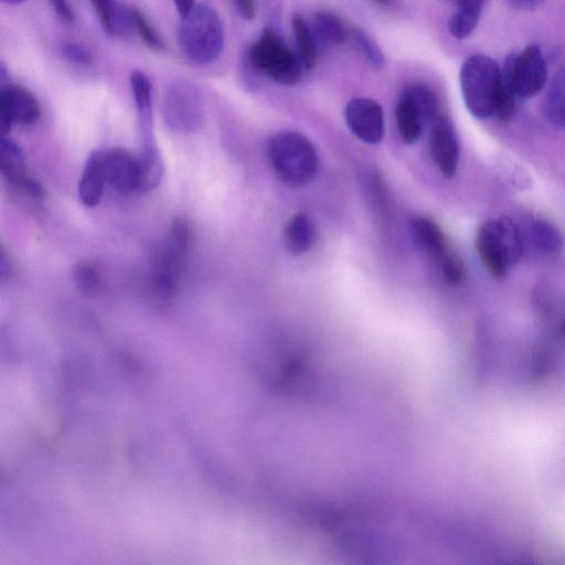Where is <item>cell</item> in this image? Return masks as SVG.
Here are the masks:
<instances>
[{
  "mask_svg": "<svg viewBox=\"0 0 565 565\" xmlns=\"http://www.w3.org/2000/svg\"><path fill=\"white\" fill-rule=\"evenodd\" d=\"M564 329H565V324H564Z\"/></svg>",
  "mask_w": 565,
  "mask_h": 565,
  "instance_id": "8d00e7d4",
  "label": "cell"
},
{
  "mask_svg": "<svg viewBox=\"0 0 565 565\" xmlns=\"http://www.w3.org/2000/svg\"><path fill=\"white\" fill-rule=\"evenodd\" d=\"M193 245V231L184 217L174 218L151 262L149 287L161 298L172 297Z\"/></svg>",
  "mask_w": 565,
  "mask_h": 565,
  "instance_id": "7a4b0ae2",
  "label": "cell"
},
{
  "mask_svg": "<svg viewBox=\"0 0 565 565\" xmlns=\"http://www.w3.org/2000/svg\"><path fill=\"white\" fill-rule=\"evenodd\" d=\"M456 10L448 21L450 34L459 40L468 38L476 29L486 0H455Z\"/></svg>",
  "mask_w": 565,
  "mask_h": 565,
  "instance_id": "ffe728a7",
  "label": "cell"
},
{
  "mask_svg": "<svg viewBox=\"0 0 565 565\" xmlns=\"http://www.w3.org/2000/svg\"><path fill=\"white\" fill-rule=\"evenodd\" d=\"M25 1H28V0H2V2L7 3V4H20Z\"/></svg>",
  "mask_w": 565,
  "mask_h": 565,
  "instance_id": "d590c367",
  "label": "cell"
},
{
  "mask_svg": "<svg viewBox=\"0 0 565 565\" xmlns=\"http://www.w3.org/2000/svg\"><path fill=\"white\" fill-rule=\"evenodd\" d=\"M267 152L276 175L287 185L302 186L317 173L316 148L307 137L297 131L282 130L273 135Z\"/></svg>",
  "mask_w": 565,
  "mask_h": 565,
  "instance_id": "277c9868",
  "label": "cell"
},
{
  "mask_svg": "<svg viewBox=\"0 0 565 565\" xmlns=\"http://www.w3.org/2000/svg\"><path fill=\"white\" fill-rule=\"evenodd\" d=\"M106 183L104 171V149L89 153L79 182L78 196L85 206L94 207L99 204Z\"/></svg>",
  "mask_w": 565,
  "mask_h": 565,
  "instance_id": "2e32d148",
  "label": "cell"
},
{
  "mask_svg": "<svg viewBox=\"0 0 565 565\" xmlns=\"http://www.w3.org/2000/svg\"><path fill=\"white\" fill-rule=\"evenodd\" d=\"M441 277L450 286H459L465 279V266L462 260L452 252L438 265Z\"/></svg>",
  "mask_w": 565,
  "mask_h": 565,
  "instance_id": "f1b7e54d",
  "label": "cell"
},
{
  "mask_svg": "<svg viewBox=\"0 0 565 565\" xmlns=\"http://www.w3.org/2000/svg\"><path fill=\"white\" fill-rule=\"evenodd\" d=\"M501 70L505 86L520 99L535 96L547 83V63L535 44L510 53Z\"/></svg>",
  "mask_w": 565,
  "mask_h": 565,
  "instance_id": "9c48e42d",
  "label": "cell"
},
{
  "mask_svg": "<svg viewBox=\"0 0 565 565\" xmlns=\"http://www.w3.org/2000/svg\"><path fill=\"white\" fill-rule=\"evenodd\" d=\"M476 250L488 273L502 278L523 255V238L519 226L508 216L489 220L476 234Z\"/></svg>",
  "mask_w": 565,
  "mask_h": 565,
  "instance_id": "5b68a950",
  "label": "cell"
},
{
  "mask_svg": "<svg viewBox=\"0 0 565 565\" xmlns=\"http://www.w3.org/2000/svg\"><path fill=\"white\" fill-rule=\"evenodd\" d=\"M291 26L301 64L303 68L311 70L317 63L318 47L310 24L295 13L291 18Z\"/></svg>",
  "mask_w": 565,
  "mask_h": 565,
  "instance_id": "d4e9b609",
  "label": "cell"
},
{
  "mask_svg": "<svg viewBox=\"0 0 565 565\" xmlns=\"http://www.w3.org/2000/svg\"><path fill=\"white\" fill-rule=\"evenodd\" d=\"M102 28L113 36L125 38L134 32L131 8L117 0H89Z\"/></svg>",
  "mask_w": 565,
  "mask_h": 565,
  "instance_id": "ac0fdd59",
  "label": "cell"
},
{
  "mask_svg": "<svg viewBox=\"0 0 565 565\" xmlns=\"http://www.w3.org/2000/svg\"><path fill=\"white\" fill-rule=\"evenodd\" d=\"M73 277L78 289L87 295L95 294L102 285L100 274L90 263H78L74 267Z\"/></svg>",
  "mask_w": 565,
  "mask_h": 565,
  "instance_id": "4316f807",
  "label": "cell"
},
{
  "mask_svg": "<svg viewBox=\"0 0 565 565\" xmlns=\"http://www.w3.org/2000/svg\"><path fill=\"white\" fill-rule=\"evenodd\" d=\"M56 14L66 23L74 20V11L67 0H49Z\"/></svg>",
  "mask_w": 565,
  "mask_h": 565,
  "instance_id": "4dcf8cb0",
  "label": "cell"
},
{
  "mask_svg": "<svg viewBox=\"0 0 565 565\" xmlns=\"http://www.w3.org/2000/svg\"><path fill=\"white\" fill-rule=\"evenodd\" d=\"M511 8L518 10H531L540 6L543 0H504Z\"/></svg>",
  "mask_w": 565,
  "mask_h": 565,
  "instance_id": "d6a6232c",
  "label": "cell"
},
{
  "mask_svg": "<svg viewBox=\"0 0 565 565\" xmlns=\"http://www.w3.org/2000/svg\"><path fill=\"white\" fill-rule=\"evenodd\" d=\"M41 117L36 97L26 88L6 84L0 89V129L7 136L13 124L29 126Z\"/></svg>",
  "mask_w": 565,
  "mask_h": 565,
  "instance_id": "30bf717a",
  "label": "cell"
},
{
  "mask_svg": "<svg viewBox=\"0 0 565 565\" xmlns=\"http://www.w3.org/2000/svg\"><path fill=\"white\" fill-rule=\"evenodd\" d=\"M348 128L360 140L375 145L384 134V115L381 105L367 97L350 99L344 108Z\"/></svg>",
  "mask_w": 565,
  "mask_h": 565,
  "instance_id": "8fae6325",
  "label": "cell"
},
{
  "mask_svg": "<svg viewBox=\"0 0 565 565\" xmlns=\"http://www.w3.org/2000/svg\"><path fill=\"white\" fill-rule=\"evenodd\" d=\"M140 164V191L147 192L156 189L161 182L164 166L157 142L140 145L138 154Z\"/></svg>",
  "mask_w": 565,
  "mask_h": 565,
  "instance_id": "603a6c76",
  "label": "cell"
},
{
  "mask_svg": "<svg viewBox=\"0 0 565 565\" xmlns=\"http://www.w3.org/2000/svg\"><path fill=\"white\" fill-rule=\"evenodd\" d=\"M438 116V99L430 87L423 83H412L403 89L396 104L395 118L405 143H415L423 127Z\"/></svg>",
  "mask_w": 565,
  "mask_h": 565,
  "instance_id": "ba28073f",
  "label": "cell"
},
{
  "mask_svg": "<svg viewBox=\"0 0 565 565\" xmlns=\"http://www.w3.org/2000/svg\"><path fill=\"white\" fill-rule=\"evenodd\" d=\"M459 81L463 103L473 117L505 121L516 111L520 98L505 86L502 70L492 57L468 56L460 67Z\"/></svg>",
  "mask_w": 565,
  "mask_h": 565,
  "instance_id": "6da1fadb",
  "label": "cell"
},
{
  "mask_svg": "<svg viewBox=\"0 0 565 565\" xmlns=\"http://www.w3.org/2000/svg\"><path fill=\"white\" fill-rule=\"evenodd\" d=\"M373 1L382 7H386L393 2V0H373Z\"/></svg>",
  "mask_w": 565,
  "mask_h": 565,
  "instance_id": "e575fe53",
  "label": "cell"
},
{
  "mask_svg": "<svg viewBox=\"0 0 565 565\" xmlns=\"http://www.w3.org/2000/svg\"><path fill=\"white\" fill-rule=\"evenodd\" d=\"M284 239L290 254L307 252L315 242V226L309 216L305 213L295 214L285 227Z\"/></svg>",
  "mask_w": 565,
  "mask_h": 565,
  "instance_id": "7402d4cb",
  "label": "cell"
},
{
  "mask_svg": "<svg viewBox=\"0 0 565 565\" xmlns=\"http://www.w3.org/2000/svg\"><path fill=\"white\" fill-rule=\"evenodd\" d=\"M179 44L193 63L204 65L215 61L224 45V30L216 11L207 4H195L181 18Z\"/></svg>",
  "mask_w": 565,
  "mask_h": 565,
  "instance_id": "8992f818",
  "label": "cell"
},
{
  "mask_svg": "<svg viewBox=\"0 0 565 565\" xmlns=\"http://www.w3.org/2000/svg\"><path fill=\"white\" fill-rule=\"evenodd\" d=\"M411 228L419 248L437 266L451 252L443 230L434 220L426 216H417L413 218Z\"/></svg>",
  "mask_w": 565,
  "mask_h": 565,
  "instance_id": "e0dca14e",
  "label": "cell"
},
{
  "mask_svg": "<svg viewBox=\"0 0 565 565\" xmlns=\"http://www.w3.org/2000/svg\"><path fill=\"white\" fill-rule=\"evenodd\" d=\"M446 1H450V0H446Z\"/></svg>",
  "mask_w": 565,
  "mask_h": 565,
  "instance_id": "74e56055",
  "label": "cell"
},
{
  "mask_svg": "<svg viewBox=\"0 0 565 565\" xmlns=\"http://www.w3.org/2000/svg\"><path fill=\"white\" fill-rule=\"evenodd\" d=\"M354 44L361 51L363 56L374 68H382L385 57L377 44L365 32L355 30L352 34Z\"/></svg>",
  "mask_w": 565,
  "mask_h": 565,
  "instance_id": "83f0119b",
  "label": "cell"
},
{
  "mask_svg": "<svg viewBox=\"0 0 565 565\" xmlns=\"http://www.w3.org/2000/svg\"><path fill=\"white\" fill-rule=\"evenodd\" d=\"M429 151L443 175L452 178L459 162V143L451 121L445 116L439 115L431 122Z\"/></svg>",
  "mask_w": 565,
  "mask_h": 565,
  "instance_id": "4fadbf2b",
  "label": "cell"
},
{
  "mask_svg": "<svg viewBox=\"0 0 565 565\" xmlns=\"http://www.w3.org/2000/svg\"><path fill=\"white\" fill-rule=\"evenodd\" d=\"M543 114L551 125L565 129V67L559 70L547 85Z\"/></svg>",
  "mask_w": 565,
  "mask_h": 565,
  "instance_id": "44dd1931",
  "label": "cell"
},
{
  "mask_svg": "<svg viewBox=\"0 0 565 565\" xmlns=\"http://www.w3.org/2000/svg\"><path fill=\"white\" fill-rule=\"evenodd\" d=\"M162 118L166 126L179 135L198 130L203 121V99L200 89L190 81L170 83L162 96Z\"/></svg>",
  "mask_w": 565,
  "mask_h": 565,
  "instance_id": "52a82bcc",
  "label": "cell"
},
{
  "mask_svg": "<svg viewBox=\"0 0 565 565\" xmlns=\"http://www.w3.org/2000/svg\"><path fill=\"white\" fill-rule=\"evenodd\" d=\"M106 183L116 192L128 194L140 191L138 156L120 147L104 150Z\"/></svg>",
  "mask_w": 565,
  "mask_h": 565,
  "instance_id": "7c38bea8",
  "label": "cell"
},
{
  "mask_svg": "<svg viewBox=\"0 0 565 565\" xmlns=\"http://www.w3.org/2000/svg\"><path fill=\"white\" fill-rule=\"evenodd\" d=\"M175 9L181 18L186 15L195 6L194 0H173Z\"/></svg>",
  "mask_w": 565,
  "mask_h": 565,
  "instance_id": "836d02e7",
  "label": "cell"
},
{
  "mask_svg": "<svg viewBox=\"0 0 565 565\" xmlns=\"http://www.w3.org/2000/svg\"><path fill=\"white\" fill-rule=\"evenodd\" d=\"M529 236L534 249L542 255H554L562 248L558 230L546 220H532L529 224Z\"/></svg>",
  "mask_w": 565,
  "mask_h": 565,
  "instance_id": "cb8c5ba5",
  "label": "cell"
},
{
  "mask_svg": "<svg viewBox=\"0 0 565 565\" xmlns=\"http://www.w3.org/2000/svg\"><path fill=\"white\" fill-rule=\"evenodd\" d=\"M63 56L71 63L87 66L93 62L92 53L82 44L67 42L62 46Z\"/></svg>",
  "mask_w": 565,
  "mask_h": 565,
  "instance_id": "f546056e",
  "label": "cell"
},
{
  "mask_svg": "<svg viewBox=\"0 0 565 565\" xmlns=\"http://www.w3.org/2000/svg\"><path fill=\"white\" fill-rule=\"evenodd\" d=\"M319 50L327 51L347 41L349 31L344 21L335 12L321 10L315 13L310 24Z\"/></svg>",
  "mask_w": 565,
  "mask_h": 565,
  "instance_id": "d6986e66",
  "label": "cell"
},
{
  "mask_svg": "<svg viewBox=\"0 0 565 565\" xmlns=\"http://www.w3.org/2000/svg\"><path fill=\"white\" fill-rule=\"evenodd\" d=\"M233 3L243 19L250 20L254 18L256 11L255 0H233Z\"/></svg>",
  "mask_w": 565,
  "mask_h": 565,
  "instance_id": "1f68e13d",
  "label": "cell"
},
{
  "mask_svg": "<svg viewBox=\"0 0 565 565\" xmlns=\"http://www.w3.org/2000/svg\"><path fill=\"white\" fill-rule=\"evenodd\" d=\"M134 31L138 34L140 40L153 51H162L164 43L161 36L158 34L154 26L148 21V19L137 9L131 8Z\"/></svg>",
  "mask_w": 565,
  "mask_h": 565,
  "instance_id": "484cf974",
  "label": "cell"
},
{
  "mask_svg": "<svg viewBox=\"0 0 565 565\" xmlns=\"http://www.w3.org/2000/svg\"><path fill=\"white\" fill-rule=\"evenodd\" d=\"M130 87L137 110L139 140L140 142L154 141L151 82L143 72L134 71L130 74Z\"/></svg>",
  "mask_w": 565,
  "mask_h": 565,
  "instance_id": "9a60e30c",
  "label": "cell"
},
{
  "mask_svg": "<svg viewBox=\"0 0 565 565\" xmlns=\"http://www.w3.org/2000/svg\"><path fill=\"white\" fill-rule=\"evenodd\" d=\"M244 64L248 71L265 75L284 86L296 85L303 68L298 54L273 26L265 28L249 45Z\"/></svg>",
  "mask_w": 565,
  "mask_h": 565,
  "instance_id": "3957f363",
  "label": "cell"
},
{
  "mask_svg": "<svg viewBox=\"0 0 565 565\" xmlns=\"http://www.w3.org/2000/svg\"><path fill=\"white\" fill-rule=\"evenodd\" d=\"M0 170L3 179L21 194L31 192L38 183L25 169L20 146L6 136L0 141Z\"/></svg>",
  "mask_w": 565,
  "mask_h": 565,
  "instance_id": "5bb4252c",
  "label": "cell"
}]
</instances>
